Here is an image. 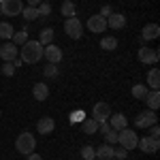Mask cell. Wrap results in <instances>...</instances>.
Segmentation results:
<instances>
[{"label": "cell", "instance_id": "cell-1", "mask_svg": "<svg viewBox=\"0 0 160 160\" xmlns=\"http://www.w3.org/2000/svg\"><path fill=\"white\" fill-rule=\"evenodd\" d=\"M19 58L24 60V64H37L43 60V45L38 41H26L19 47Z\"/></svg>", "mask_w": 160, "mask_h": 160}, {"label": "cell", "instance_id": "cell-2", "mask_svg": "<svg viewBox=\"0 0 160 160\" xmlns=\"http://www.w3.org/2000/svg\"><path fill=\"white\" fill-rule=\"evenodd\" d=\"M15 149H17L19 154L28 156V154H32V152L37 149V139L30 135L28 130H24V132H19L17 139H15Z\"/></svg>", "mask_w": 160, "mask_h": 160}, {"label": "cell", "instance_id": "cell-3", "mask_svg": "<svg viewBox=\"0 0 160 160\" xmlns=\"http://www.w3.org/2000/svg\"><path fill=\"white\" fill-rule=\"evenodd\" d=\"M137 141H139V137H137L135 130H130V128L118 130V143H120V148H124L126 152H128V149H135Z\"/></svg>", "mask_w": 160, "mask_h": 160}, {"label": "cell", "instance_id": "cell-4", "mask_svg": "<svg viewBox=\"0 0 160 160\" xmlns=\"http://www.w3.org/2000/svg\"><path fill=\"white\" fill-rule=\"evenodd\" d=\"M22 9H24L22 0H0V15L4 17H17L22 15Z\"/></svg>", "mask_w": 160, "mask_h": 160}, {"label": "cell", "instance_id": "cell-5", "mask_svg": "<svg viewBox=\"0 0 160 160\" xmlns=\"http://www.w3.org/2000/svg\"><path fill=\"white\" fill-rule=\"evenodd\" d=\"M64 32L71 38H81L83 37V24L79 22V17H68L64 22Z\"/></svg>", "mask_w": 160, "mask_h": 160}, {"label": "cell", "instance_id": "cell-6", "mask_svg": "<svg viewBox=\"0 0 160 160\" xmlns=\"http://www.w3.org/2000/svg\"><path fill=\"white\" fill-rule=\"evenodd\" d=\"M158 122V115H156V111H141L139 115L135 118V126L137 128H149V126H154V124Z\"/></svg>", "mask_w": 160, "mask_h": 160}, {"label": "cell", "instance_id": "cell-7", "mask_svg": "<svg viewBox=\"0 0 160 160\" xmlns=\"http://www.w3.org/2000/svg\"><path fill=\"white\" fill-rule=\"evenodd\" d=\"M137 56H139L141 64H158V58H160L158 49H154V47H141Z\"/></svg>", "mask_w": 160, "mask_h": 160}, {"label": "cell", "instance_id": "cell-8", "mask_svg": "<svg viewBox=\"0 0 160 160\" xmlns=\"http://www.w3.org/2000/svg\"><path fill=\"white\" fill-rule=\"evenodd\" d=\"M137 148L141 149L143 154H156L160 149V141L158 139H152V137H143L137 141Z\"/></svg>", "mask_w": 160, "mask_h": 160}, {"label": "cell", "instance_id": "cell-9", "mask_svg": "<svg viewBox=\"0 0 160 160\" xmlns=\"http://www.w3.org/2000/svg\"><path fill=\"white\" fill-rule=\"evenodd\" d=\"M43 56H45V60L49 62V64H60L62 62V49L58 45H45L43 47Z\"/></svg>", "mask_w": 160, "mask_h": 160}, {"label": "cell", "instance_id": "cell-10", "mask_svg": "<svg viewBox=\"0 0 160 160\" xmlns=\"http://www.w3.org/2000/svg\"><path fill=\"white\" fill-rule=\"evenodd\" d=\"M92 118L96 120V122H107L111 118V107L107 105V102H96L94 105V111H92Z\"/></svg>", "mask_w": 160, "mask_h": 160}, {"label": "cell", "instance_id": "cell-11", "mask_svg": "<svg viewBox=\"0 0 160 160\" xmlns=\"http://www.w3.org/2000/svg\"><path fill=\"white\" fill-rule=\"evenodd\" d=\"M88 30L90 32H94V34H100L102 30H107V19L105 17H100V15H92L90 19H88Z\"/></svg>", "mask_w": 160, "mask_h": 160}, {"label": "cell", "instance_id": "cell-12", "mask_svg": "<svg viewBox=\"0 0 160 160\" xmlns=\"http://www.w3.org/2000/svg\"><path fill=\"white\" fill-rule=\"evenodd\" d=\"M19 56V47L17 45H13V43H4L2 47H0V58L4 62H11V60H15Z\"/></svg>", "mask_w": 160, "mask_h": 160}, {"label": "cell", "instance_id": "cell-13", "mask_svg": "<svg viewBox=\"0 0 160 160\" xmlns=\"http://www.w3.org/2000/svg\"><path fill=\"white\" fill-rule=\"evenodd\" d=\"M107 122H109V126L113 130H124V128H128V120H126L124 113H111V118Z\"/></svg>", "mask_w": 160, "mask_h": 160}, {"label": "cell", "instance_id": "cell-14", "mask_svg": "<svg viewBox=\"0 0 160 160\" xmlns=\"http://www.w3.org/2000/svg\"><path fill=\"white\" fill-rule=\"evenodd\" d=\"M124 26H126V17L122 13H111L107 17V28H111V30H122Z\"/></svg>", "mask_w": 160, "mask_h": 160}, {"label": "cell", "instance_id": "cell-15", "mask_svg": "<svg viewBox=\"0 0 160 160\" xmlns=\"http://www.w3.org/2000/svg\"><path fill=\"white\" fill-rule=\"evenodd\" d=\"M53 128H56V122H53L51 118H41V120L37 122V130L43 137H45V135H51V132H53Z\"/></svg>", "mask_w": 160, "mask_h": 160}, {"label": "cell", "instance_id": "cell-16", "mask_svg": "<svg viewBox=\"0 0 160 160\" xmlns=\"http://www.w3.org/2000/svg\"><path fill=\"white\" fill-rule=\"evenodd\" d=\"M32 96H34L37 100H45L47 96H49V86H47L45 81L34 83V88H32Z\"/></svg>", "mask_w": 160, "mask_h": 160}, {"label": "cell", "instance_id": "cell-17", "mask_svg": "<svg viewBox=\"0 0 160 160\" xmlns=\"http://www.w3.org/2000/svg\"><path fill=\"white\" fill-rule=\"evenodd\" d=\"M141 37H143V41H154V38H158L160 37V26L158 24H148L143 28Z\"/></svg>", "mask_w": 160, "mask_h": 160}, {"label": "cell", "instance_id": "cell-18", "mask_svg": "<svg viewBox=\"0 0 160 160\" xmlns=\"http://www.w3.org/2000/svg\"><path fill=\"white\" fill-rule=\"evenodd\" d=\"M94 152H96V158L98 160H111L113 158V145H109V143H102L98 148H94Z\"/></svg>", "mask_w": 160, "mask_h": 160}, {"label": "cell", "instance_id": "cell-19", "mask_svg": "<svg viewBox=\"0 0 160 160\" xmlns=\"http://www.w3.org/2000/svg\"><path fill=\"white\" fill-rule=\"evenodd\" d=\"M145 102H148L149 111H156V109L160 107V92H158V90H152V92H148Z\"/></svg>", "mask_w": 160, "mask_h": 160}, {"label": "cell", "instance_id": "cell-20", "mask_svg": "<svg viewBox=\"0 0 160 160\" xmlns=\"http://www.w3.org/2000/svg\"><path fill=\"white\" fill-rule=\"evenodd\" d=\"M148 86L152 88V90H158L160 88V71L154 66V68H149L148 73Z\"/></svg>", "mask_w": 160, "mask_h": 160}, {"label": "cell", "instance_id": "cell-21", "mask_svg": "<svg viewBox=\"0 0 160 160\" xmlns=\"http://www.w3.org/2000/svg\"><path fill=\"white\" fill-rule=\"evenodd\" d=\"M53 34H56L53 28H43L41 34H38V43H41L43 47H45V45H51V43H53Z\"/></svg>", "mask_w": 160, "mask_h": 160}, {"label": "cell", "instance_id": "cell-22", "mask_svg": "<svg viewBox=\"0 0 160 160\" xmlns=\"http://www.w3.org/2000/svg\"><path fill=\"white\" fill-rule=\"evenodd\" d=\"M81 128H83V132H86V135H96V132H98V122H96L94 118L83 120V122H81Z\"/></svg>", "mask_w": 160, "mask_h": 160}, {"label": "cell", "instance_id": "cell-23", "mask_svg": "<svg viewBox=\"0 0 160 160\" xmlns=\"http://www.w3.org/2000/svg\"><path fill=\"white\" fill-rule=\"evenodd\" d=\"M11 41H13V45L22 47V45H24L26 41H28V24H26V28H24V30H19V32H13Z\"/></svg>", "mask_w": 160, "mask_h": 160}, {"label": "cell", "instance_id": "cell-24", "mask_svg": "<svg viewBox=\"0 0 160 160\" xmlns=\"http://www.w3.org/2000/svg\"><path fill=\"white\" fill-rule=\"evenodd\" d=\"M100 47L105 51H115L118 49V38L115 37H102L100 38Z\"/></svg>", "mask_w": 160, "mask_h": 160}, {"label": "cell", "instance_id": "cell-25", "mask_svg": "<svg viewBox=\"0 0 160 160\" xmlns=\"http://www.w3.org/2000/svg\"><path fill=\"white\" fill-rule=\"evenodd\" d=\"M22 15H24L26 22H34V19H38V17H41L37 7H24V9H22Z\"/></svg>", "mask_w": 160, "mask_h": 160}, {"label": "cell", "instance_id": "cell-26", "mask_svg": "<svg viewBox=\"0 0 160 160\" xmlns=\"http://www.w3.org/2000/svg\"><path fill=\"white\" fill-rule=\"evenodd\" d=\"M75 13H77V11H75V2H71V0H64V2H62V15L68 19V17H77Z\"/></svg>", "mask_w": 160, "mask_h": 160}, {"label": "cell", "instance_id": "cell-27", "mask_svg": "<svg viewBox=\"0 0 160 160\" xmlns=\"http://www.w3.org/2000/svg\"><path fill=\"white\" fill-rule=\"evenodd\" d=\"M132 96H135L137 100H145V96H148V86H143V83L132 86Z\"/></svg>", "mask_w": 160, "mask_h": 160}, {"label": "cell", "instance_id": "cell-28", "mask_svg": "<svg viewBox=\"0 0 160 160\" xmlns=\"http://www.w3.org/2000/svg\"><path fill=\"white\" fill-rule=\"evenodd\" d=\"M13 37V26L7 22H0V38H11Z\"/></svg>", "mask_w": 160, "mask_h": 160}, {"label": "cell", "instance_id": "cell-29", "mask_svg": "<svg viewBox=\"0 0 160 160\" xmlns=\"http://www.w3.org/2000/svg\"><path fill=\"white\" fill-rule=\"evenodd\" d=\"M81 158H83V160H94V158H96L94 148H92V145H83V148H81Z\"/></svg>", "mask_w": 160, "mask_h": 160}, {"label": "cell", "instance_id": "cell-30", "mask_svg": "<svg viewBox=\"0 0 160 160\" xmlns=\"http://www.w3.org/2000/svg\"><path fill=\"white\" fill-rule=\"evenodd\" d=\"M58 75H60V71H58V64H45V77L56 79Z\"/></svg>", "mask_w": 160, "mask_h": 160}, {"label": "cell", "instance_id": "cell-31", "mask_svg": "<svg viewBox=\"0 0 160 160\" xmlns=\"http://www.w3.org/2000/svg\"><path fill=\"white\" fill-rule=\"evenodd\" d=\"M37 9H38V15H41V17H47V15L51 13V4L49 2H41Z\"/></svg>", "mask_w": 160, "mask_h": 160}, {"label": "cell", "instance_id": "cell-32", "mask_svg": "<svg viewBox=\"0 0 160 160\" xmlns=\"http://www.w3.org/2000/svg\"><path fill=\"white\" fill-rule=\"evenodd\" d=\"M2 75H4V77H13V75H15V66H13V62L2 64Z\"/></svg>", "mask_w": 160, "mask_h": 160}, {"label": "cell", "instance_id": "cell-33", "mask_svg": "<svg viewBox=\"0 0 160 160\" xmlns=\"http://www.w3.org/2000/svg\"><path fill=\"white\" fill-rule=\"evenodd\" d=\"M126 156H128V152L124 148H115V145H113V158L115 160H124Z\"/></svg>", "mask_w": 160, "mask_h": 160}, {"label": "cell", "instance_id": "cell-34", "mask_svg": "<svg viewBox=\"0 0 160 160\" xmlns=\"http://www.w3.org/2000/svg\"><path fill=\"white\" fill-rule=\"evenodd\" d=\"M105 141H107V143H109V145H115V143H118V132H115V130H113V128H111L109 132H107V135H105Z\"/></svg>", "mask_w": 160, "mask_h": 160}, {"label": "cell", "instance_id": "cell-35", "mask_svg": "<svg viewBox=\"0 0 160 160\" xmlns=\"http://www.w3.org/2000/svg\"><path fill=\"white\" fill-rule=\"evenodd\" d=\"M83 115H86V113H83V111L79 109V111H73L68 120H71V124H75V122H83Z\"/></svg>", "mask_w": 160, "mask_h": 160}, {"label": "cell", "instance_id": "cell-36", "mask_svg": "<svg viewBox=\"0 0 160 160\" xmlns=\"http://www.w3.org/2000/svg\"><path fill=\"white\" fill-rule=\"evenodd\" d=\"M149 137H152V139H160V128H158V124L149 126Z\"/></svg>", "mask_w": 160, "mask_h": 160}, {"label": "cell", "instance_id": "cell-37", "mask_svg": "<svg viewBox=\"0 0 160 160\" xmlns=\"http://www.w3.org/2000/svg\"><path fill=\"white\" fill-rule=\"evenodd\" d=\"M111 13H113V11H111V7H109V4H105V7L100 9V13H98V15H100V17H105V19H107V17H109Z\"/></svg>", "mask_w": 160, "mask_h": 160}, {"label": "cell", "instance_id": "cell-38", "mask_svg": "<svg viewBox=\"0 0 160 160\" xmlns=\"http://www.w3.org/2000/svg\"><path fill=\"white\" fill-rule=\"evenodd\" d=\"M26 158H28V160H43V156H41V154H34V152H32V154H28Z\"/></svg>", "mask_w": 160, "mask_h": 160}, {"label": "cell", "instance_id": "cell-39", "mask_svg": "<svg viewBox=\"0 0 160 160\" xmlns=\"http://www.w3.org/2000/svg\"><path fill=\"white\" fill-rule=\"evenodd\" d=\"M11 62H13V66H15V68L24 66V60H22V58H15V60H11Z\"/></svg>", "mask_w": 160, "mask_h": 160}, {"label": "cell", "instance_id": "cell-40", "mask_svg": "<svg viewBox=\"0 0 160 160\" xmlns=\"http://www.w3.org/2000/svg\"><path fill=\"white\" fill-rule=\"evenodd\" d=\"M43 0H28V7H38Z\"/></svg>", "mask_w": 160, "mask_h": 160}, {"label": "cell", "instance_id": "cell-41", "mask_svg": "<svg viewBox=\"0 0 160 160\" xmlns=\"http://www.w3.org/2000/svg\"><path fill=\"white\" fill-rule=\"evenodd\" d=\"M0 115H2V111H0Z\"/></svg>", "mask_w": 160, "mask_h": 160}, {"label": "cell", "instance_id": "cell-42", "mask_svg": "<svg viewBox=\"0 0 160 160\" xmlns=\"http://www.w3.org/2000/svg\"><path fill=\"white\" fill-rule=\"evenodd\" d=\"M71 2H75V0H71Z\"/></svg>", "mask_w": 160, "mask_h": 160}, {"label": "cell", "instance_id": "cell-43", "mask_svg": "<svg viewBox=\"0 0 160 160\" xmlns=\"http://www.w3.org/2000/svg\"><path fill=\"white\" fill-rule=\"evenodd\" d=\"M111 160H115V158H111Z\"/></svg>", "mask_w": 160, "mask_h": 160}]
</instances>
